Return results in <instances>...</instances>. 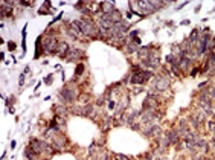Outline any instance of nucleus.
<instances>
[{
    "instance_id": "nucleus-22",
    "label": "nucleus",
    "mask_w": 215,
    "mask_h": 160,
    "mask_svg": "<svg viewBox=\"0 0 215 160\" xmlns=\"http://www.w3.org/2000/svg\"><path fill=\"white\" fill-rule=\"evenodd\" d=\"M200 70H201L200 67H194V69H192V70H191V76H197V73L200 72Z\"/></svg>"
},
{
    "instance_id": "nucleus-17",
    "label": "nucleus",
    "mask_w": 215,
    "mask_h": 160,
    "mask_svg": "<svg viewBox=\"0 0 215 160\" xmlns=\"http://www.w3.org/2000/svg\"><path fill=\"white\" fill-rule=\"evenodd\" d=\"M115 160H130L127 156H124V154H115V157H113Z\"/></svg>"
},
{
    "instance_id": "nucleus-3",
    "label": "nucleus",
    "mask_w": 215,
    "mask_h": 160,
    "mask_svg": "<svg viewBox=\"0 0 215 160\" xmlns=\"http://www.w3.org/2000/svg\"><path fill=\"white\" fill-rule=\"evenodd\" d=\"M78 93H79V90L75 87V85H67V87H64L61 92H60V96H61V99L64 101V102H73V101H76L78 98Z\"/></svg>"
},
{
    "instance_id": "nucleus-27",
    "label": "nucleus",
    "mask_w": 215,
    "mask_h": 160,
    "mask_svg": "<svg viewBox=\"0 0 215 160\" xmlns=\"http://www.w3.org/2000/svg\"><path fill=\"white\" fill-rule=\"evenodd\" d=\"M189 23H191V21H189V20H183V21H182V23H180V25H189Z\"/></svg>"
},
{
    "instance_id": "nucleus-9",
    "label": "nucleus",
    "mask_w": 215,
    "mask_h": 160,
    "mask_svg": "<svg viewBox=\"0 0 215 160\" xmlns=\"http://www.w3.org/2000/svg\"><path fill=\"white\" fill-rule=\"evenodd\" d=\"M81 57H83V52L79 49H70V52L67 53L66 60L67 61H78V60H81Z\"/></svg>"
},
{
    "instance_id": "nucleus-7",
    "label": "nucleus",
    "mask_w": 215,
    "mask_h": 160,
    "mask_svg": "<svg viewBox=\"0 0 215 160\" xmlns=\"http://www.w3.org/2000/svg\"><path fill=\"white\" fill-rule=\"evenodd\" d=\"M70 52V46H69L67 41H60L57 47V55L60 58H67V53Z\"/></svg>"
},
{
    "instance_id": "nucleus-23",
    "label": "nucleus",
    "mask_w": 215,
    "mask_h": 160,
    "mask_svg": "<svg viewBox=\"0 0 215 160\" xmlns=\"http://www.w3.org/2000/svg\"><path fill=\"white\" fill-rule=\"evenodd\" d=\"M52 79H53V76H52V75H49V76H46V78H44V84H47V85H49V84H52Z\"/></svg>"
},
{
    "instance_id": "nucleus-25",
    "label": "nucleus",
    "mask_w": 215,
    "mask_h": 160,
    "mask_svg": "<svg viewBox=\"0 0 215 160\" xmlns=\"http://www.w3.org/2000/svg\"><path fill=\"white\" fill-rule=\"evenodd\" d=\"M115 105H116V104H115V101H110V102H109V108L113 110V108H115Z\"/></svg>"
},
{
    "instance_id": "nucleus-12",
    "label": "nucleus",
    "mask_w": 215,
    "mask_h": 160,
    "mask_svg": "<svg viewBox=\"0 0 215 160\" xmlns=\"http://www.w3.org/2000/svg\"><path fill=\"white\" fill-rule=\"evenodd\" d=\"M25 157H26V160H40L41 156H38L31 146H28L25 149Z\"/></svg>"
},
{
    "instance_id": "nucleus-24",
    "label": "nucleus",
    "mask_w": 215,
    "mask_h": 160,
    "mask_svg": "<svg viewBox=\"0 0 215 160\" xmlns=\"http://www.w3.org/2000/svg\"><path fill=\"white\" fill-rule=\"evenodd\" d=\"M6 104H8L9 107L14 104V96H11V98H8V99H6Z\"/></svg>"
},
{
    "instance_id": "nucleus-4",
    "label": "nucleus",
    "mask_w": 215,
    "mask_h": 160,
    "mask_svg": "<svg viewBox=\"0 0 215 160\" xmlns=\"http://www.w3.org/2000/svg\"><path fill=\"white\" fill-rule=\"evenodd\" d=\"M153 78V70H142L141 72H137V73H133L131 75V78H130V82L131 84H145L148 81V79H151Z\"/></svg>"
},
{
    "instance_id": "nucleus-6",
    "label": "nucleus",
    "mask_w": 215,
    "mask_h": 160,
    "mask_svg": "<svg viewBox=\"0 0 215 160\" xmlns=\"http://www.w3.org/2000/svg\"><path fill=\"white\" fill-rule=\"evenodd\" d=\"M169 85H171V82L166 76H156L154 78V85H153L154 92H163V90L169 89Z\"/></svg>"
},
{
    "instance_id": "nucleus-14",
    "label": "nucleus",
    "mask_w": 215,
    "mask_h": 160,
    "mask_svg": "<svg viewBox=\"0 0 215 160\" xmlns=\"http://www.w3.org/2000/svg\"><path fill=\"white\" fill-rule=\"evenodd\" d=\"M41 40H43V35H40L38 38H37V43H35V58H40L41 52L44 50V49H43V46H41Z\"/></svg>"
},
{
    "instance_id": "nucleus-5",
    "label": "nucleus",
    "mask_w": 215,
    "mask_h": 160,
    "mask_svg": "<svg viewBox=\"0 0 215 160\" xmlns=\"http://www.w3.org/2000/svg\"><path fill=\"white\" fill-rule=\"evenodd\" d=\"M58 41L57 40V35H46L44 34V41H43V49L46 52H57V47H58Z\"/></svg>"
},
{
    "instance_id": "nucleus-29",
    "label": "nucleus",
    "mask_w": 215,
    "mask_h": 160,
    "mask_svg": "<svg viewBox=\"0 0 215 160\" xmlns=\"http://www.w3.org/2000/svg\"><path fill=\"white\" fill-rule=\"evenodd\" d=\"M29 70H31V67H29V66H26V67H25V73H28Z\"/></svg>"
},
{
    "instance_id": "nucleus-1",
    "label": "nucleus",
    "mask_w": 215,
    "mask_h": 160,
    "mask_svg": "<svg viewBox=\"0 0 215 160\" xmlns=\"http://www.w3.org/2000/svg\"><path fill=\"white\" fill-rule=\"evenodd\" d=\"M72 23L79 29L83 35L85 37H98V26L93 23L90 18H81V20H73Z\"/></svg>"
},
{
    "instance_id": "nucleus-2",
    "label": "nucleus",
    "mask_w": 215,
    "mask_h": 160,
    "mask_svg": "<svg viewBox=\"0 0 215 160\" xmlns=\"http://www.w3.org/2000/svg\"><path fill=\"white\" fill-rule=\"evenodd\" d=\"M29 146L34 149V151L38 154V156H44V154H51L53 149L52 145H49L46 140H41V139H31Z\"/></svg>"
},
{
    "instance_id": "nucleus-16",
    "label": "nucleus",
    "mask_w": 215,
    "mask_h": 160,
    "mask_svg": "<svg viewBox=\"0 0 215 160\" xmlns=\"http://www.w3.org/2000/svg\"><path fill=\"white\" fill-rule=\"evenodd\" d=\"M34 3L28 2V0H18V6H25V8H31Z\"/></svg>"
},
{
    "instance_id": "nucleus-15",
    "label": "nucleus",
    "mask_w": 215,
    "mask_h": 160,
    "mask_svg": "<svg viewBox=\"0 0 215 160\" xmlns=\"http://www.w3.org/2000/svg\"><path fill=\"white\" fill-rule=\"evenodd\" d=\"M83 72H84V64H83V63H78L76 67H75V79L81 76Z\"/></svg>"
},
{
    "instance_id": "nucleus-28",
    "label": "nucleus",
    "mask_w": 215,
    "mask_h": 160,
    "mask_svg": "<svg viewBox=\"0 0 215 160\" xmlns=\"http://www.w3.org/2000/svg\"><path fill=\"white\" fill-rule=\"evenodd\" d=\"M211 113L215 116V105H212V107H211Z\"/></svg>"
},
{
    "instance_id": "nucleus-18",
    "label": "nucleus",
    "mask_w": 215,
    "mask_h": 160,
    "mask_svg": "<svg viewBox=\"0 0 215 160\" xmlns=\"http://www.w3.org/2000/svg\"><path fill=\"white\" fill-rule=\"evenodd\" d=\"M25 72L23 73H20V78H18V85H20V87H23V84H25Z\"/></svg>"
},
{
    "instance_id": "nucleus-13",
    "label": "nucleus",
    "mask_w": 215,
    "mask_h": 160,
    "mask_svg": "<svg viewBox=\"0 0 215 160\" xmlns=\"http://www.w3.org/2000/svg\"><path fill=\"white\" fill-rule=\"evenodd\" d=\"M139 44H136L134 41H127V44H125V49H127V53H136L137 50H139V47H137Z\"/></svg>"
},
{
    "instance_id": "nucleus-21",
    "label": "nucleus",
    "mask_w": 215,
    "mask_h": 160,
    "mask_svg": "<svg viewBox=\"0 0 215 160\" xmlns=\"http://www.w3.org/2000/svg\"><path fill=\"white\" fill-rule=\"evenodd\" d=\"M207 128L214 133V131H215V122H214V121H209V122H207Z\"/></svg>"
},
{
    "instance_id": "nucleus-19",
    "label": "nucleus",
    "mask_w": 215,
    "mask_h": 160,
    "mask_svg": "<svg viewBox=\"0 0 215 160\" xmlns=\"http://www.w3.org/2000/svg\"><path fill=\"white\" fill-rule=\"evenodd\" d=\"M8 47H9V50H11V52H14V50H15V47H17V44H15L14 41H8Z\"/></svg>"
},
{
    "instance_id": "nucleus-8",
    "label": "nucleus",
    "mask_w": 215,
    "mask_h": 160,
    "mask_svg": "<svg viewBox=\"0 0 215 160\" xmlns=\"http://www.w3.org/2000/svg\"><path fill=\"white\" fill-rule=\"evenodd\" d=\"M67 34L70 35L72 38H76V40H79V37L83 35L81 32H79V29H78V28H76V26H75L73 23H70V25L67 23Z\"/></svg>"
},
{
    "instance_id": "nucleus-20",
    "label": "nucleus",
    "mask_w": 215,
    "mask_h": 160,
    "mask_svg": "<svg viewBox=\"0 0 215 160\" xmlns=\"http://www.w3.org/2000/svg\"><path fill=\"white\" fill-rule=\"evenodd\" d=\"M139 32H141L139 29H134V31H131V32H130V40H131V38H136V37L139 35Z\"/></svg>"
},
{
    "instance_id": "nucleus-10",
    "label": "nucleus",
    "mask_w": 215,
    "mask_h": 160,
    "mask_svg": "<svg viewBox=\"0 0 215 160\" xmlns=\"http://www.w3.org/2000/svg\"><path fill=\"white\" fill-rule=\"evenodd\" d=\"M179 64H180V70L182 72H188V70H189V67H191V58L183 55L179 60Z\"/></svg>"
},
{
    "instance_id": "nucleus-26",
    "label": "nucleus",
    "mask_w": 215,
    "mask_h": 160,
    "mask_svg": "<svg viewBox=\"0 0 215 160\" xmlns=\"http://www.w3.org/2000/svg\"><path fill=\"white\" fill-rule=\"evenodd\" d=\"M15 146H17V142L12 140V142H11V148H15Z\"/></svg>"
},
{
    "instance_id": "nucleus-11",
    "label": "nucleus",
    "mask_w": 215,
    "mask_h": 160,
    "mask_svg": "<svg viewBox=\"0 0 215 160\" xmlns=\"http://www.w3.org/2000/svg\"><path fill=\"white\" fill-rule=\"evenodd\" d=\"M159 131H160V127L157 124H149V128L143 131V134L147 136V137H151V136H156Z\"/></svg>"
}]
</instances>
